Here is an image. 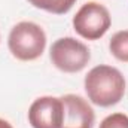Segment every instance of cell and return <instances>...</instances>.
<instances>
[{
    "instance_id": "cell-2",
    "label": "cell",
    "mask_w": 128,
    "mask_h": 128,
    "mask_svg": "<svg viewBox=\"0 0 128 128\" xmlns=\"http://www.w3.org/2000/svg\"><path fill=\"white\" fill-rule=\"evenodd\" d=\"M8 48L16 60L34 61L43 54L46 48V34L40 26L34 22H18L9 33Z\"/></svg>"
},
{
    "instance_id": "cell-3",
    "label": "cell",
    "mask_w": 128,
    "mask_h": 128,
    "mask_svg": "<svg viewBox=\"0 0 128 128\" xmlns=\"http://www.w3.org/2000/svg\"><path fill=\"white\" fill-rule=\"evenodd\" d=\"M49 58L58 70L64 73H78L88 66L91 52L85 43L74 37H61L52 43Z\"/></svg>"
},
{
    "instance_id": "cell-4",
    "label": "cell",
    "mask_w": 128,
    "mask_h": 128,
    "mask_svg": "<svg viewBox=\"0 0 128 128\" xmlns=\"http://www.w3.org/2000/svg\"><path fill=\"white\" fill-rule=\"evenodd\" d=\"M112 18L106 6L97 2H88L73 16V28L86 40H98L110 28Z\"/></svg>"
},
{
    "instance_id": "cell-5",
    "label": "cell",
    "mask_w": 128,
    "mask_h": 128,
    "mask_svg": "<svg viewBox=\"0 0 128 128\" xmlns=\"http://www.w3.org/2000/svg\"><path fill=\"white\" fill-rule=\"evenodd\" d=\"M63 119L64 106L57 97H39L28 109V122L33 128H61Z\"/></svg>"
},
{
    "instance_id": "cell-6",
    "label": "cell",
    "mask_w": 128,
    "mask_h": 128,
    "mask_svg": "<svg viewBox=\"0 0 128 128\" xmlns=\"http://www.w3.org/2000/svg\"><path fill=\"white\" fill-rule=\"evenodd\" d=\"M64 106V119L61 128H92L96 115L88 101L76 94L61 97Z\"/></svg>"
},
{
    "instance_id": "cell-10",
    "label": "cell",
    "mask_w": 128,
    "mask_h": 128,
    "mask_svg": "<svg viewBox=\"0 0 128 128\" xmlns=\"http://www.w3.org/2000/svg\"><path fill=\"white\" fill-rule=\"evenodd\" d=\"M0 128H14V127H12L8 121H4V119L0 118Z\"/></svg>"
},
{
    "instance_id": "cell-7",
    "label": "cell",
    "mask_w": 128,
    "mask_h": 128,
    "mask_svg": "<svg viewBox=\"0 0 128 128\" xmlns=\"http://www.w3.org/2000/svg\"><path fill=\"white\" fill-rule=\"evenodd\" d=\"M109 49L116 60L128 63V30L115 33L109 42Z\"/></svg>"
},
{
    "instance_id": "cell-9",
    "label": "cell",
    "mask_w": 128,
    "mask_h": 128,
    "mask_svg": "<svg viewBox=\"0 0 128 128\" xmlns=\"http://www.w3.org/2000/svg\"><path fill=\"white\" fill-rule=\"evenodd\" d=\"M100 128H128V116L124 113H112L101 121Z\"/></svg>"
},
{
    "instance_id": "cell-8",
    "label": "cell",
    "mask_w": 128,
    "mask_h": 128,
    "mask_svg": "<svg viewBox=\"0 0 128 128\" xmlns=\"http://www.w3.org/2000/svg\"><path fill=\"white\" fill-rule=\"evenodd\" d=\"M28 3L37 9H42L55 15H64L73 8L76 0H28Z\"/></svg>"
},
{
    "instance_id": "cell-1",
    "label": "cell",
    "mask_w": 128,
    "mask_h": 128,
    "mask_svg": "<svg viewBox=\"0 0 128 128\" xmlns=\"http://www.w3.org/2000/svg\"><path fill=\"white\" fill-rule=\"evenodd\" d=\"M84 84L91 103L100 107L118 104L125 94V79L122 73L112 66H96L88 72Z\"/></svg>"
}]
</instances>
